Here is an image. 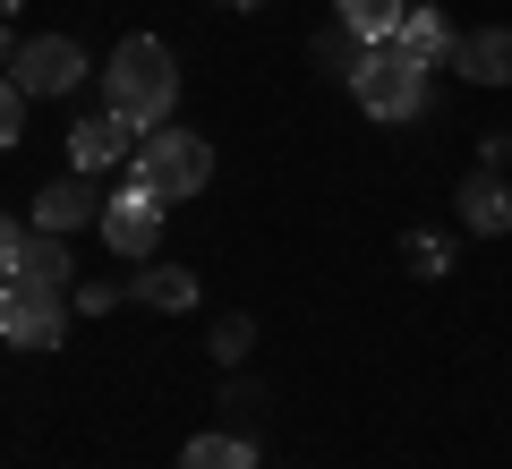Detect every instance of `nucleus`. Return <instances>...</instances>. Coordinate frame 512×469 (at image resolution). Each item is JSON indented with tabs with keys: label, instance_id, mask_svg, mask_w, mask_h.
Returning a JSON list of instances; mask_svg holds the SVG:
<instances>
[{
	"label": "nucleus",
	"instance_id": "nucleus-4",
	"mask_svg": "<svg viewBox=\"0 0 512 469\" xmlns=\"http://www.w3.org/2000/svg\"><path fill=\"white\" fill-rule=\"evenodd\" d=\"M0 342L9 350H60L69 342V290L0 282Z\"/></svg>",
	"mask_w": 512,
	"mask_h": 469
},
{
	"label": "nucleus",
	"instance_id": "nucleus-9",
	"mask_svg": "<svg viewBox=\"0 0 512 469\" xmlns=\"http://www.w3.org/2000/svg\"><path fill=\"white\" fill-rule=\"evenodd\" d=\"M453 205H461V231H478V239H504L512 231V188L495 180V171H470Z\"/></svg>",
	"mask_w": 512,
	"mask_h": 469
},
{
	"label": "nucleus",
	"instance_id": "nucleus-15",
	"mask_svg": "<svg viewBox=\"0 0 512 469\" xmlns=\"http://www.w3.org/2000/svg\"><path fill=\"white\" fill-rule=\"evenodd\" d=\"M410 18V0H342V26L359 43H393V26Z\"/></svg>",
	"mask_w": 512,
	"mask_h": 469
},
{
	"label": "nucleus",
	"instance_id": "nucleus-2",
	"mask_svg": "<svg viewBox=\"0 0 512 469\" xmlns=\"http://www.w3.org/2000/svg\"><path fill=\"white\" fill-rule=\"evenodd\" d=\"M350 94H359L367 120L402 128L427 111V60H410L402 43H359V69H350Z\"/></svg>",
	"mask_w": 512,
	"mask_h": 469
},
{
	"label": "nucleus",
	"instance_id": "nucleus-7",
	"mask_svg": "<svg viewBox=\"0 0 512 469\" xmlns=\"http://www.w3.org/2000/svg\"><path fill=\"white\" fill-rule=\"evenodd\" d=\"M137 145H146V128H137V120L94 111V120L69 128V163H77V171H111V163H137Z\"/></svg>",
	"mask_w": 512,
	"mask_h": 469
},
{
	"label": "nucleus",
	"instance_id": "nucleus-17",
	"mask_svg": "<svg viewBox=\"0 0 512 469\" xmlns=\"http://www.w3.org/2000/svg\"><path fill=\"white\" fill-rule=\"evenodd\" d=\"M26 137V94H18V77H0V154Z\"/></svg>",
	"mask_w": 512,
	"mask_h": 469
},
{
	"label": "nucleus",
	"instance_id": "nucleus-12",
	"mask_svg": "<svg viewBox=\"0 0 512 469\" xmlns=\"http://www.w3.org/2000/svg\"><path fill=\"white\" fill-rule=\"evenodd\" d=\"M69 248H60V231H35V239H26V248H18V282L26 290H69Z\"/></svg>",
	"mask_w": 512,
	"mask_h": 469
},
{
	"label": "nucleus",
	"instance_id": "nucleus-11",
	"mask_svg": "<svg viewBox=\"0 0 512 469\" xmlns=\"http://www.w3.org/2000/svg\"><path fill=\"white\" fill-rule=\"evenodd\" d=\"M393 43H402V52L410 60H427V69H436V60H453V26H444V9H436V0H410V18L402 26H393Z\"/></svg>",
	"mask_w": 512,
	"mask_h": 469
},
{
	"label": "nucleus",
	"instance_id": "nucleus-22",
	"mask_svg": "<svg viewBox=\"0 0 512 469\" xmlns=\"http://www.w3.org/2000/svg\"><path fill=\"white\" fill-rule=\"evenodd\" d=\"M9 9H26V0H0V18H9Z\"/></svg>",
	"mask_w": 512,
	"mask_h": 469
},
{
	"label": "nucleus",
	"instance_id": "nucleus-19",
	"mask_svg": "<svg viewBox=\"0 0 512 469\" xmlns=\"http://www.w3.org/2000/svg\"><path fill=\"white\" fill-rule=\"evenodd\" d=\"M18 248H26V239H18V222L0 214V282H18Z\"/></svg>",
	"mask_w": 512,
	"mask_h": 469
},
{
	"label": "nucleus",
	"instance_id": "nucleus-20",
	"mask_svg": "<svg viewBox=\"0 0 512 469\" xmlns=\"http://www.w3.org/2000/svg\"><path fill=\"white\" fill-rule=\"evenodd\" d=\"M9 60H18V35H9V18H0V69H9Z\"/></svg>",
	"mask_w": 512,
	"mask_h": 469
},
{
	"label": "nucleus",
	"instance_id": "nucleus-1",
	"mask_svg": "<svg viewBox=\"0 0 512 469\" xmlns=\"http://www.w3.org/2000/svg\"><path fill=\"white\" fill-rule=\"evenodd\" d=\"M103 111H120V120H137V128H163L171 111H180V60H171V43L128 35L120 52L103 60Z\"/></svg>",
	"mask_w": 512,
	"mask_h": 469
},
{
	"label": "nucleus",
	"instance_id": "nucleus-18",
	"mask_svg": "<svg viewBox=\"0 0 512 469\" xmlns=\"http://www.w3.org/2000/svg\"><path fill=\"white\" fill-rule=\"evenodd\" d=\"M248 342H256V316H222V333H214V359H248Z\"/></svg>",
	"mask_w": 512,
	"mask_h": 469
},
{
	"label": "nucleus",
	"instance_id": "nucleus-10",
	"mask_svg": "<svg viewBox=\"0 0 512 469\" xmlns=\"http://www.w3.org/2000/svg\"><path fill=\"white\" fill-rule=\"evenodd\" d=\"M453 69L470 86H512V26H478V35L453 43Z\"/></svg>",
	"mask_w": 512,
	"mask_h": 469
},
{
	"label": "nucleus",
	"instance_id": "nucleus-21",
	"mask_svg": "<svg viewBox=\"0 0 512 469\" xmlns=\"http://www.w3.org/2000/svg\"><path fill=\"white\" fill-rule=\"evenodd\" d=\"M222 9H265V0H222Z\"/></svg>",
	"mask_w": 512,
	"mask_h": 469
},
{
	"label": "nucleus",
	"instance_id": "nucleus-13",
	"mask_svg": "<svg viewBox=\"0 0 512 469\" xmlns=\"http://www.w3.org/2000/svg\"><path fill=\"white\" fill-rule=\"evenodd\" d=\"M128 299H146V307H163V316H180V307H197V273L154 265V273H137V282H128Z\"/></svg>",
	"mask_w": 512,
	"mask_h": 469
},
{
	"label": "nucleus",
	"instance_id": "nucleus-5",
	"mask_svg": "<svg viewBox=\"0 0 512 469\" xmlns=\"http://www.w3.org/2000/svg\"><path fill=\"white\" fill-rule=\"evenodd\" d=\"M9 77H18L26 103H35V94H77L86 86V52H77L69 35H26L18 60H9Z\"/></svg>",
	"mask_w": 512,
	"mask_h": 469
},
{
	"label": "nucleus",
	"instance_id": "nucleus-8",
	"mask_svg": "<svg viewBox=\"0 0 512 469\" xmlns=\"http://www.w3.org/2000/svg\"><path fill=\"white\" fill-rule=\"evenodd\" d=\"M111 197H94V171H69L35 197V231H77V222H103Z\"/></svg>",
	"mask_w": 512,
	"mask_h": 469
},
{
	"label": "nucleus",
	"instance_id": "nucleus-16",
	"mask_svg": "<svg viewBox=\"0 0 512 469\" xmlns=\"http://www.w3.org/2000/svg\"><path fill=\"white\" fill-rule=\"evenodd\" d=\"M402 256H410V273H427V282H436V273H453V239H436V231H410Z\"/></svg>",
	"mask_w": 512,
	"mask_h": 469
},
{
	"label": "nucleus",
	"instance_id": "nucleus-14",
	"mask_svg": "<svg viewBox=\"0 0 512 469\" xmlns=\"http://www.w3.org/2000/svg\"><path fill=\"white\" fill-rule=\"evenodd\" d=\"M180 469H265V461H256L248 435H197V444L180 452Z\"/></svg>",
	"mask_w": 512,
	"mask_h": 469
},
{
	"label": "nucleus",
	"instance_id": "nucleus-6",
	"mask_svg": "<svg viewBox=\"0 0 512 469\" xmlns=\"http://www.w3.org/2000/svg\"><path fill=\"white\" fill-rule=\"evenodd\" d=\"M94 231H103V248H111V256H137V265H146L154 239H163V197H154L146 180H128L120 197L103 205V222H94Z\"/></svg>",
	"mask_w": 512,
	"mask_h": 469
},
{
	"label": "nucleus",
	"instance_id": "nucleus-3",
	"mask_svg": "<svg viewBox=\"0 0 512 469\" xmlns=\"http://www.w3.org/2000/svg\"><path fill=\"white\" fill-rule=\"evenodd\" d=\"M128 171L171 205V197H197V188L214 180V145H205L197 128H171L163 120V128H146V145H137V163H128Z\"/></svg>",
	"mask_w": 512,
	"mask_h": 469
}]
</instances>
